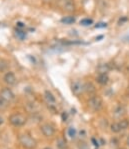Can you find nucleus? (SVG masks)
Masks as SVG:
<instances>
[{
	"label": "nucleus",
	"mask_w": 129,
	"mask_h": 149,
	"mask_svg": "<svg viewBox=\"0 0 129 149\" xmlns=\"http://www.w3.org/2000/svg\"><path fill=\"white\" fill-rule=\"evenodd\" d=\"M19 141L23 147L27 149H34L37 145V142L34 138H32L28 134H21L19 136Z\"/></svg>",
	"instance_id": "nucleus-1"
},
{
	"label": "nucleus",
	"mask_w": 129,
	"mask_h": 149,
	"mask_svg": "<svg viewBox=\"0 0 129 149\" xmlns=\"http://www.w3.org/2000/svg\"><path fill=\"white\" fill-rule=\"evenodd\" d=\"M9 121L12 125L19 127V126H22L25 124L26 122V117L20 113H13L12 115H10L9 117Z\"/></svg>",
	"instance_id": "nucleus-2"
},
{
	"label": "nucleus",
	"mask_w": 129,
	"mask_h": 149,
	"mask_svg": "<svg viewBox=\"0 0 129 149\" xmlns=\"http://www.w3.org/2000/svg\"><path fill=\"white\" fill-rule=\"evenodd\" d=\"M88 106L90 107L92 110L98 111L103 106V101H102V99L99 96H91L88 100Z\"/></svg>",
	"instance_id": "nucleus-3"
},
{
	"label": "nucleus",
	"mask_w": 129,
	"mask_h": 149,
	"mask_svg": "<svg viewBox=\"0 0 129 149\" xmlns=\"http://www.w3.org/2000/svg\"><path fill=\"white\" fill-rule=\"evenodd\" d=\"M71 91L75 96H79L84 92V84L79 80L74 81L71 84Z\"/></svg>",
	"instance_id": "nucleus-4"
},
{
	"label": "nucleus",
	"mask_w": 129,
	"mask_h": 149,
	"mask_svg": "<svg viewBox=\"0 0 129 149\" xmlns=\"http://www.w3.org/2000/svg\"><path fill=\"white\" fill-rule=\"evenodd\" d=\"M0 98H2L3 100L7 102H11L15 99V95L12 92L11 89L9 88H3L0 91Z\"/></svg>",
	"instance_id": "nucleus-5"
},
{
	"label": "nucleus",
	"mask_w": 129,
	"mask_h": 149,
	"mask_svg": "<svg viewBox=\"0 0 129 149\" xmlns=\"http://www.w3.org/2000/svg\"><path fill=\"white\" fill-rule=\"evenodd\" d=\"M62 1V7L66 12L71 13L75 10V4L73 0H61Z\"/></svg>",
	"instance_id": "nucleus-6"
},
{
	"label": "nucleus",
	"mask_w": 129,
	"mask_h": 149,
	"mask_svg": "<svg viewBox=\"0 0 129 149\" xmlns=\"http://www.w3.org/2000/svg\"><path fill=\"white\" fill-rule=\"evenodd\" d=\"M41 131H42V133L46 137L53 136L54 133H55V129H54V127L52 125H50V124H44V125L41 126Z\"/></svg>",
	"instance_id": "nucleus-7"
},
{
	"label": "nucleus",
	"mask_w": 129,
	"mask_h": 149,
	"mask_svg": "<svg viewBox=\"0 0 129 149\" xmlns=\"http://www.w3.org/2000/svg\"><path fill=\"white\" fill-rule=\"evenodd\" d=\"M4 82L6 83L7 85H9V86H12V85H14L15 83H16V77H15L14 73L13 72H7V73L4 75Z\"/></svg>",
	"instance_id": "nucleus-8"
},
{
	"label": "nucleus",
	"mask_w": 129,
	"mask_h": 149,
	"mask_svg": "<svg viewBox=\"0 0 129 149\" xmlns=\"http://www.w3.org/2000/svg\"><path fill=\"white\" fill-rule=\"evenodd\" d=\"M84 91L89 95H92V94L95 93L96 88L92 82H86L84 83Z\"/></svg>",
	"instance_id": "nucleus-9"
},
{
	"label": "nucleus",
	"mask_w": 129,
	"mask_h": 149,
	"mask_svg": "<svg viewBox=\"0 0 129 149\" xmlns=\"http://www.w3.org/2000/svg\"><path fill=\"white\" fill-rule=\"evenodd\" d=\"M44 98H45V100H46V102L49 105H53V104H55V97H54V95L51 93L49 90H46L44 92Z\"/></svg>",
	"instance_id": "nucleus-10"
},
{
	"label": "nucleus",
	"mask_w": 129,
	"mask_h": 149,
	"mask_svg": "<svg viewBox=\"0 0 129 149\" xmlns=\"http://www.w3.org/2000/svg\"><path fill=\"white\" fill-rule=\"evenodd\" d=\"M96 70L99 74H107V72H109V70H110V66L107 63H102V64L98 65Z\"/></svg>",
	"instance_id": "nucleus-11"
},
{
	"label": "nucleus",
	"mask_w": 129,
	"mask_h": 149,
	"mask_svg": "<svg viewBox=\"0 0 129 149\" xmlns=\"http://www.w3.org/2000/svg\"><path fill=\"white\" fill-rule=\"evenodd\" d=\"M96 81H97V83H99L101 85H106L109 81V77L107 74H99L98 77L96 78Z\"/></svg>",
	"instance_id": "nucleus-12"
},
{
	"label": "nucleus",
	"mask_w": 129,
	"mask_h": 149,
	"mask_svg": "<svg viewBox=\"0 0 129 149\" xmlns=\"http://www.w3.org/2000/svg\"><path fill=\"white\" fill-rule=\"evenodd\" d=\"M124 113H125V108L123 106H121V105L116 107V109L114 110L115 117H121L122 115H124Z\"/></svg>",
	"instance_id": "nucleus-13"
},
{
	"label": "nucleus",
	"mask_w": 129,
	"mask_h": 149,
	"mask_svg": "<svg viewBox=\"0 0 129 149\" xmlns=\"http://www.w3.org/2000/svg\"><path fill=\"white\" fill-rule=\"evenodd\" d=\"M61 22L63 24H67V25H70V24H73L75 22V17L73 16H66L64 18L61 19Z\"/></svg>",
	"instance_id": "nucleus-14"
},
{
	"label": "nucleus",
	"mask_w": 129,
	"mask_h": 149,
	"mask_svg": "<svg viewBox=\"0 0 129 149\" xmlns=\"http://www.w3.org/2000/svg\"><path fill=\"white\" fill-rule=\"evenodd\" d=\"M15 36L19 39V40H24L26 38V32L22 31L21 29H16L15 30Z\"/></svg>",
	"instance_id": "nucleus-15"
},
{
	"label": "nucleus",
	"mask_w": 129,
	"mask_h": 149,
	"mask_svg": "<svg viewBox=\"0 0 129 149\" xmlns=\"http://www.w3.org/2000/svg\"><path fill=\"white\" fill-rule=\"evenodd\" d=\"M118 124H119V127L121 130H125V129H127L129 126V121L127 119H122L118 122Z\"/></svg>",
	"instance_id": "nucleus-16"
},
{
	"label": "nucleus",
	"mask_w": 129,
	"mask_h": 149,
	"mask_svg": "<svg viewBox=\"0 0 129 149\" xmlns=\"http://www.w3.org/2000/svg\"><path fill=\"white\" fill-rule=\"evenodd\" d=\"M93 23V20L90 18H84L82 20H80V25L82 26H90Z\"/></svg>",
	"instance_id": "nucleus-17"
},
{
	"label": "nucleus",
	"mask_w": 129,
	"mask_h": 149,
	"mask_svg": "<svg viewBox=\"0 0 129 149\" xmlns=\"http://www.w3.org/2000/svg\"><path fill=\"white\" fill-rule=\"evenodd\" d=\"M57 147L59 149H65L66 148V140L65 139H58L57 140Z\"/></svg>",
	"instance_id": "nucleus-18"
},
{
	"label": "nucleus",
	"mask_w": 129,
	"mask_h": 149,
	"mask_svg": "<svg viewBox=\"0 0 129 149\" xmlns=\"http://www.w3.org/2000/svg\"><path fill=\"white\" fill-rule=\"evenodd\" d=\"M8 68V62L6 60H0V71H4Z\"/></svg>",
	"instance_id": "nucleus-19"
},
{
	"label": "nucleus",
	"mask_w": 129,
	"mask_h": 149,
	"mask_svg": "<svg viewBox=\"0 0 129 149\" xmlns=\"http://www.w3.org/2000/svg\"><path fill=\"white\" fill-rule=\"evenodd\" d=\"M120 130H121V129H120V127H119V124H118V122H117V123H113L112 125H111V131H112V132L117 133V132H119Z\"/></svg>",
	"instance_id": "nucleus-20"
},
{
	"label": "nucleus",
	"mask_w": 129,
	"mask_h": 149,
	"mask_svg": "<svg viewBox=\"0 0 129 149\" xmlns=\"http://www.w3.org/2000/svg\"><path fill=\"white\" fill-rule=\"evenodd\" d=\"M68 135H69V136H70L71 138L75 137V135H76V130H75V128H73V127L69 128V129H68Z\"/></svg>",
	"instance_id": "nucleus-21"
},
{
	"label": "nucleus",
	"mask_w": 129,
	"mask_h": 149,
	"mask_svg": "<svg viewBox=\"0 0 129 149\" xmlns=\"http://www.w3.org/2000/svg\"><path fill=\"white\" fill-rule=\"evenodd\" d=\"M7 101H5V100H3L2 98H0V108H6L7 107Z\"/></svg>",
	"instance_id": "nucleus-22"
},
{
	"label": "nucleus",
	"mask_w": 129,
	"mask_h": 149,
	"mask_svg": "<svg viewBox=\"0 0 129 149\" xmlns=\"http://www.w3.org/2000/svg\"><path fill=\"white\" fill-rule=\"evenodd\" d=\"M106 26H107L106 23H98L95 25V28H104L106 27Z\"/></svg>",
	"instance_id": "nucleus-23"
},
{
	"label": "nucleus",
	"mask_w": 129,
	"mask_h": 149,
	"mask_svg": "<svg viewBox=\"0 0 129 149\" xmlns=\"http://www.w3.org/2000/svg\"><path fill=\"white\" fill-rule=\"evenodd\" d=\"M16 26L19 28V29H22V28L25 27V24H24L23 22H20V21H19V22L16 23Z\"/></svg>",
	"instance_id": "nucleus-24"
},
{
	"label": "nucleus",
	"mask_w": 129,
	"mask_h": 149,
	"mask_svg": "<svg viewBox=\"0 0 129 149\" xmlns=\"http://www.w3.org/2000/svg\"><path fill=\"white\" fill-rule=\"evenodd\" d=\"M79 149H88L85 143H79Z\"/></svg>",
	"instance_id": "nucleus-25"
},
{
	"label": "nucleus",
	"mask_w": 129,
	"mask_h": 149,
	"mask_svg": "<svg viewBox=\"0 0 129 149\" xmlns=\"http://www.w3.org/2000/svg\"><path fill=\"white\" fill-rule=\"evenodd\" d=\"M67 119V114L66 113H62V120L63 121H66Z\"/></svg>",
	"instance_id": "nucleus-26"
},
{
	"label": "nucleus",
	"mask_w": 129,
	"mask_h": 149,
	"mask_svg": "<svg viewBox=\"0 0 129 149\" xmlns=\"http://www.w3.org/2000/svg\"><path fill=\"white\" fill-rule=\"evenodd\" d=\"M126 20H127V18H125V17H124L123 19H120V20H119V24L121 25V23H123L124 21H126Z\"/></svg>",
	"instance_id": "nucleus-27"
},
{
	"label": "nucleus",
	"mask_w": 129,
	"mask_h": 149,
	"mask_svg": "<svg viewBox=\"0 0 129 149\" xmlns=\"http://www.w3.org/2000/svg\"><path fill=\"white\" fill-rule=\"evenodd\" d=\"M123 40L124 41H128V42H129V35H128V36H126V37H124Z\"/></svg>",
	"instance_id": "nucleus-28"
},
{
	"label": "nucleus",
	"mask_w": 129,
	"mask_h": 149,
	"mask_svg": "<svg viewBox=\"0 0 129 149\" xmlns=\"http://www.w3.org/2000/svg\"><path fill=\"white\" fill-rule=\"evenodd\" d=\"M92 142L94 143V145H95V146H98V142H96L95 139H92Z\"/></svg>",
	"instance_id": "nucleus-29"
},
{
	"label": "nucleus",
	"mask_w": 129,
	"mask_h": 149,
	"mask_svg": "<svg viewBox=\"0 0 129 149\" xmlns=\"http://www.w3.org/2000/svg\"><path fill=\"white\" fill-rule=\"evenodd\" d=\"M2 123H3V119H2V118L0 117V124H2Z\"/></svg>",
	"instance_id": "nucleus-30"
},
{
	"label": "nucleus",
	"mask_w": 129,
	"mask_h": 149,
	"mask_svg": "<svg viewBox=\"0 0 129 149\" xmlns=\"http://www.w3.org/2000/svg\"><path fill=\"white\" fill-rule=\"evenodd\" d=\"M127 145L129 146V135H128V137H127Z\"/></svg>",
	"instance_id": "nucleus-31"
},
{
	"label": "nucleus",
	"mask_w": 129,
	"mask_h": 149,
	"mask_svg": "<svg viewBox=\"0 0 129 149\" xmlns=\"http://www.w3.org/2000/svg\"><path fill=\"white\" fill-rule=\"evenodd\" d=\"M44 1H45V2H50L51 0H44Z\"/></svg>",
	"instance_id": "nucleus-32"
},
{
	"label": "nucleus",
	"mask_w": 129,
	"mask_h": 149,
	"mask_svg": "<svg viewBox=\"0 0 129 149\" xmlns=\"http://www.w3.org/2000/svg\"><path fill=\"white\" fill-rule=\"evenodd\" d=\"M44 149H51V148H49V147H46V148H44Z\"/></svg>",
	"instance_id": "nucleus-33"
},
{
	"label": "nucleus",
	"mask_w": 129,
	"mask_h": 149,
	"mask_svg": "<svg viewBox=\"0 0 129 149\" xmlns=\"http://www.w3.org/2000/svg\"><path fill=\"white\" fill-rule=\"evenodd\" d=\"M128 97H129V91H128Z\"/></svg>",
	"instance_id": "nucleus-34"
},
{
	"label": "nucleus",
	"mask_w": 129,
	"mask_h": 149,
	"mask_svg": "<svg viewBox=\"0 0 129 149\" xmlns=\"http://www.w3.org/2000/svg\"><path fill=\"white\" fill-rule=\"evenodd\" d=\"M121 149H122V148H121Z\"/></svg>",
	"instance_id": "nucleus-35"
}]
</instances>
